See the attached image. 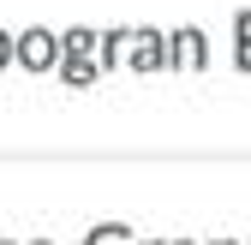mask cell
I'll return each instance as SVG.
<instances>
[{
  "label": "cell",
  "instance_id": "9",
  "mask_svg": "<svg viewBox=\"0 0 251 245\" xmlns=\"http://www.w3.org/2000/svg\"><path fill=\"white\" fill-rule=\"evenodd\" d=\"M144 245H198V239H144Z\"/></svg>",
  "mask_w": 251,
  "mask_h": 245
},
{
  "label": "cell",
  "instance_id": "10",
  "mask_svg": "<svg viewBox=\"0 0 251 245\" xmlns=\"http://www.w3.org/2000/svg\"><path fill=\"white\" fill-rule=\"evenodd\" d=\"M209 245H239V239H209Z\"/></svg>",
  "mask_w": 251,
  "mask_h": 245
},
{
  "label": "cell",
  "instance_id": "2",
  "mask_svg": "<svg viewBox=\"0 0 251 245\" xmlns=\"http://www.w3.org/2000/svg\"><path fill=\"white\" fill-rule=\"evenodd\" d=\"M12 66H24V72H54L60 66V36L54 30H18V42H12Z\"/></svg>",
  "mask_w": 251,
  "mask_h": 245
},
{
  "label": "cell",
  "instance_id": "11",
  "mask_svg": "<svg viewBox=\"0 0 251 245\" xmlns=\"http://www.w3.org/2000/svg\"><path fill=\"white\" fill-rule=\"evenodd\" d=\"M30 245H54V239H30Z\"/></svg>",
  "mask_w": 251,
  "mask_h": 245
},
{
  "label": "cell",
  "instance_id": "3",
  "mask_svg": "<svg viewBox=\"0 0 251 245\" xmlns=\"http://www.w3.org/2000/svg\"><path fill=\"white\" fill-rule=\"evenodd\" d=\"M185 66H209V42H203V30H168V72H185Z\"/></svg>",
  "mask_w": 251,
  "mask_h": 245
},
{
  "label": "cell",
  "instance_id": "6",
  "mask_svg": "<svg viewBox=\"0 0 251 245\" xmlns=\"http://www.w3.org/2000/svg\"><path fill=\"white\" fill-rule=\"evenodd\" d=\"M60 54H102V30H66V36H60Z\"/></svg>",
  "mask_w": 251,
  "mask_h": 245
},
{
  "label": "cell",
  "instance_id": "5",
  "mask_svg": "<svg viewBox=\"0 0 251 245\" xmlns=\"http://www.w3.org/2000/svg\"><path fill=\"white\" fill-rule=\"evenodd\" d=\"M84 245H144L132 227H120V221H102V227H90L84 233Z\"/></svg>",
  "mask_w": 251,
  "mask_h": 245
},
{
  "label": "cell",
  "instance_id": "7",
  "mask_svg": "<svg viewBox=\"0 0 251 245\" xmlns=\"http://www.w3.org/2000/svg\"><path fill=\"white\" fill-rule=\"evenodd\" d=\"M233 60H239V72H251V12L233 18Z\"/></svg>",
  "mask_w": 251,
  "mask_h": 245
},
{
  "label": "cell",
  "instance_id": "1",
  "mask_svg": "<svg viewBox=\"0 0 251 245\" xmlns=\"http://www.w3.org/2000/svg\"><path fill=\"white\" fill-rule=\"evenodd\" d=\"M102 72L126 66V72H168V36L162 30H132V24H120V30H102Z\"/></svg>",
  "mask_w": 251,
  "mask_h": 245
},
{
  "label": "cell",
  "instance_id": "8",
  "mask_svg": "<svg viewBox=\"0 0 251 245\" xmlns=\"http://www.w3.org/2000/svg\"><path fill=\"white\" fill-rule=\"evenodd\" d=\"M12 42H18V36H6V30H0V66H12Z\"/></svg>",
  "mask_w": 251,
  "mask_h": 245
},
{
  "label": "cell",
  "instance_id": "4",
  "mask_svg": "<svg viewBox=\"0 0 251 245\" xmlns=\"http://www.w3.org/2000/svg\"><path fill=\"white\" fill-rule=\"evenodd\" d=\"M60 84H72V90H90V84H96L102 78V60L96 54H60Z\"/></svg>",
  "mask_w": 251,
  "mask_h": 245
},
{
  "label": "cell",
  "instance_id": "12",
  "mask_svg": "<svg viewBox=\"0 0 251 245\" xmlns=\"http://www.w3.org/2000/svg\"><path fill=\"white\" fill-rule=\"evenodd\" d=\"M0 245H12V239H0Z\"/></svg>",
  "mask_w": 251,
  "mask_h": 245
}]
</instances>
